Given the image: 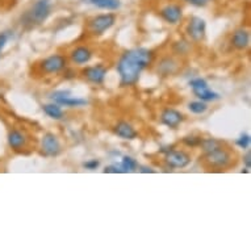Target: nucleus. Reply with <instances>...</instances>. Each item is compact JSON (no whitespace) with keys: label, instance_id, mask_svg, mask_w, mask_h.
I'll use <instances>...</instances> for the list:
<instances>
[{"label":"nucleus","instance_id":"obj_12","mask_svg":"<svg viewBox=\"0 0 251 251\" xmlns=\"http://www.w3.org/2000/svg\"><path fill=\"white\" fill-rule=\"evenodd\" d=\"M83 75L91 83H94V84H101L104 82V79H105V75H107V67L101 66V65L87 67V69L83 70Z\"/></svg>","mask_w":251,"mask_h":251},{"label":"nucleus","instance_id":"obj_6","mask_svg":"<svg viewBox=\"0 0 251 251\" xmlns=\"http://www.w3.org/2000/svg\"><path fill=\"white\" fill-rule=\"evenodd\" d=\"M191 156L183 150H169L166 152V163L173 169H184L190 165Z\"/></svg>","mask_w":251,"mask_h":251},{"label":"nucleus","instance_id":"obj_1","mask_svg":"<svg viewBox=\"0 0 251 251\" xmlns=\"http://www.w3.org/2000/svg\"><path fill=\"white\" fill-rule=\"evenodd\" d=\"M152 59H154V53L145 48H136L125 51L117 62V67H116L120 75V84L123 87L136 84L142 71L149 67Z\"/></svg>","mask_w":251,"mask_h":251},{"label":"nucleus","instance_id":"obj_17","mask_svg":"<svg viewBox=\"0 0 251 251\" xmlns=\"http://www.w3.org/2000/svg\"><path fill=\"white\" fill-rule=\"evenodd\" d=\"M87 3L95 5L98 8L109 9V11H116L120 8V0H86Z\"/></svg>","mask_w":251,"mask_h":251},{"label":"nucleus","instance_id":"obj_11","mask_svg":"<svg viewBox=\"0 0 251 251\" xmlns=\"http://www.w3.org/2000/svg\"><path fill=\"white\" fill-rule=\"evenodd\" d=\"M162 19L169 24H177L181 20V7L177 4H167L161 9Z\"/></svg>","mask_w":251,"mask_h":251},{"label":"nucleus","instance_id":"obj_9","mask_svg":"<svg viewBox=\"0 0 251 251\" xmlns=\"http://www.w3.org/2000/svg\"><path fill=\"white\" fill-rule=\"evenodd\" d=\"M42 151L49 156H57L61 152V142L54 133H46L41 140Z\"/></svg>","mask_w":251,"mask_h":251},{"label":"nucleus","instance_id":"obj_4","mask_svg":"<svg viewBox=\"0 0 251 251\" xmlns=\"http://www.w3.org/2000/svg\"><path fill=\"white\" fill-rule=\"evenodd\" d=\"M116 23V16L113 13H104L99 16L94 17L92 20L88 21V29L92 34L101 36L108 29H111Z\"/></svg>","mask_w":251,"mask_h":251},{"label":"nucleus","instance_id":"obj_3","mask_svg":"<svg viewBox=\"0 0 251 251\" xmlns=\"http://www.w3.org/2000/svg\"><path fill=\"white\" fill-rule=\"evenodd\" d=\"M50 3L49 0H37L32 8L26 11V13L24 15V21L26 24L30 25H38L42 24L44 21H46V19L50 16Z\"/></svg>","mask_w":251,"mask_h":251},{"label":"nucleus","instance_id":"obj_24","mask_svg":"<svg viewBox=\"0 0 251 251\" xmlns=\"http://www.w3.org/2000/svg\"><path fill=\"white\" fill-rule=\"evenodd\" d=\"M190 86L192 90H199V88H204V87H208V83H206L205 79L202 78H196L192 79L190 82Z\"/></svg>","mask_w":251,"mask_h":251},{"label":"nucleus","instance_id":"obj_13","mask_svg":"<svg viewBox=\"0 0 251 251\" xmlns=\"http://www.w3.org/2000/svg\"><path fill=\"white\" fill-rule=\"evenodd\" d=\"M70 58L75 65H86L92 58V51L86 46H79L71 51Z\"/></svg>","mask_w":251,"mask_h":251},{"label":"nucleus","instance_id":"obj_15","mask_svg":"<svg viewBox=\"0 0 251 251\" xmlns=\"http://www.w3.org/2000/svg\"><path fill=\"white\" fill-rule=\"evenodd\" d=\"M113 130L123 140H134V138H137V130L126 121H120Z\"/></svg>","mask_w":251,"mask_h":251},{"label":"nucleus","instance_id":"obj_20","mask_svg":"<svg viewBox=\"0 0 251 251\" xmlns=\"http://www.w3.org/2000/svg\"><path fill=\"white\" fill-rule=\"evenodd\" d=\"M44 112L53 120H61L63 117V111L58 104H46L44 105Z\"/></svg>","mask_w":251,"mask_h":251},{"label":"nucleus","instance_id":"obj_22","mask_svg":"<svg viewBox=\"0 0 251 251\" xmlns=\"http://www.w3.org/2000/svg\"><path fill=\"white\" fill-rule=\"evenodd\" d=\"M218 145H221V142L217 140H214V138H204V140H201V142H200V146L202 148L204 152H208L210 151V150H213L214 148H217Z\"/></svg>","mask_w":251,"mask_h":251},{"label":"nucleus","instance_id":"obj_29","mask_svg":"<svg viewBox=\"0 0 251 251\" xmlns=\"http://www.w3.org/2000/svg\"><path fill=\"white\" fill-rule=\"evenodd\" d=\"M187 3H191L192 5H196V7H204L209 3L210 0H185Z\"/></svg>","mask_w":251,"mask_h":251},{"label":"nucleus","instance_id":"obj_18","mask_svg":"<svg viewBox=\"0 0 251 251\" xmlns=\"http://www.w3.org/2000/svg\"><path fill=\"white\" fill-rule=\"evenodd\" d=\"M194 94L198 96L201 101H214V100L220 99V95L217 92L209 90V87H204V88H199V90H192Z\"/></svg>","mask_w":251,"mask_h":251},{"label":"nucleus","instance_id":"obj_26","mask_svg":"<svg viewBox=\"0 0 251 251\" xmlns=\"http://www.w3.org/2000/svg\"><path fill=\"white\" fill-rule=\"evenodd\" d=\"M9 37H11V33H9V32H1V33H0V57H1V53H3V50H4Z\"/></svg>","mask_w":251,"mask_h":251},{"label":"nucleus","instance_id":"obj_8","mask_svg":"<svg viewBox=\"0 0 251 251\" xmlns=\"http://www.w3.org/2000/svg\"><path fill=\"white\" fill-rule=\"evenodd\" d=\"M205 21L202 20L201 17L195 16L191 19L188 25H187V33L191 37V40H194L195 42H199L205 37Z\"/></svg>","mask_w":251,"mask_h":251},{"label":"nucleus","instance_id":"obj_19","mask_svg":"<svg viewBox=\"0 0 251 251\" xmlns=\"http://www.w3.org/2000/svg\"><path fill=\"white\" fill-rule=\"evenodd\" d=\"M120 167H121L124 174L134 173V171H137V169H138V163H137V161L134 158L126 155L123 158V161L120 163Z\"/></svg>","mask_w":251,"mask_h":251},{"label":"nucleus","instance_id":"obj_7","mask_svg":"<svg viewBox=\"0 0 251 251\" xmlns=\"http://www.w3.org/2000/svg\"><path fill=\"white\" fill-rule=\"evenodd\" d=\"M54 100V103L58 105H65L69 108H75V107H83L87 105L88 101L86 99H80V98H73L70 95V92H65V91H58L54 92L53 95L50 96Z\"/></svg>","mask_w":251,"mask_h":251},{"label":"nucleus","instance_id":"obj_31","mask_svg":"<svg viewBox=\"0 0 251 251\" xmlns=\"http://www.w3.org/2000/svg\"><path fill=\"white\" fill-rule=\"evenodd\" d=\"M141 173L142 174H152V173H155V171H154V170L152 169H150V167H146V166H142V167H141V170H140Z\"/></svg>","mask_w":251,"mask_h":251},{"label":"nucleus","instance_id":"obj_2","mask_svg":"<svg viewBox=\"0 0 251 251\" xmlns=\"http://www.w3.org/2000/svg\"><path fill=\"white\" fill-rule=\"evenodd\" d=\"M204 159H205L206 165L209 166V167L218 170L227 169L233 163L231 152L227 149L224 148L223 145H218L217 148H214L213 150L205 152Z\"/></svg>","mask_w":251,"mask_h":251},{"label":"nucleus","instance_id":"obj_5","mask_svg":"<svg viewBox=\"0 0 251 251\" xmlns=\"http://www.w3.org/2000/svg\"><path fill=\"white\" fill-rule=\"evenodd\" d=\"M67 59L61 54H53L50 57L45 58L44 61H41L40 67H41L42 73L45 74H58L59 71H62L66 67Z\"/></svg>","mask_w":251,"mask_h":251},{"label":"nucleus","instance_id":"obj_28","mask_svg":"<svg viewBox=\"0 0 251 251\" xmlns=\"http://www.w3.org/2000/svg\"><path fill=\"white\" fill-rule=\"evenodd\" d=\"M104 173H111V174H124L121 167L117 165H112V166H107L105 169H104Z\"/></svg>","mask_w":251,"mask_h":251},{"label":"nucleus","instance_id":"obj_23","mask_svg":"<svg viewBox=\"0 0 251 251\" xmlns=\"http://www.w3.org/2000/svg\"><path fill=\"white\" fill-rule=\"evenodd\" d=\"M202 138L196 136H188L183 138V144H185L187 146H191V148H195V146H199L200 142H201Z\"/></svg>","mask_w":251,"mask_h":251},{"label":"nucleus","instance_id":"obj_16","mask_svg":"<svg viewBox=\"0 0 251 251\" xmlns=\"http://www.w3.org/2000/svg\"><path fill=\"white\" fill-rule=\"evenodd\" d=\"M8 145L11 149H13L15 151H19L21 149L25 148L26 145V137L23 132L17 130V129H12L8 133Z\"/></svg>","mask_w":251,"mask_h":251},{"label":"nucleus","instance_id":"obj_25","mask_svg":"<svg viewBox=\"0 0 251 251\" xmlns=\"http://www.w3.org/2000/svg\"><path fill=\"white\" fill-rule=\"evenodd\" d=\"M250 142H251V138L249 134H242V136L239 137L238 140L235 141V144L237 146H239L241 149H247L250 146Z\"/></svg>","mask_w":251,"mask_h":251},{"label":"nucleus","instance_id":"obj_30","mask_svg":"<svg viewBox=\"0 0 251 251\" xmlns=\"http://www.w3.org/2000/svg\"><path fill=\"white\" fill-rule=\"evenodd\" d=\"M250 152H247L245 158H243V162H245V165H246V169L250 170Z\"/></svg>","mask_w":251,"mask_h":251},{"label":"nucleus","instance_id":"obj_14","mask_svg":"<svg viewBox=\"0 0 251 251\" xmlns=\"http://www.w3.org/2000/svg\"><path fill=\"white\" fill-rule=\"evenodd\" d=\"M231 44H233L235 49H246L249 44H250V33H249V30H246V29H237L233 33V37H231Z\"/></svg>","mask_w":251,"mask_h":251},{"label":"nucleus","instance_id":"obj_10","mask_svg":"<svg viewBox=\"0 0 251 251\" xmlns=\"http://www.w3.org/2000/svg\"><path fill=\"white\" fill-rule=\"evenodd\" d=\"M161 121L162 124H165L166 126L175 129L184 121V115L176 109H173V108H166L165 111L162 112Z\"/></svg>","mask_w":251,"mask_h":251},{"label":"nucleus","instance_id":"obj_21","mask_svg":"<svg viewBox=\"0 0 251 251\" xmlns=\"http://www.w3.org/2000/svg\"><path fill=\"white\" fill-rule=\"evenodd\" d=\"M188 109H190L192 113H195V115H201V113H204V112H206V109H208V105H206L204 101H191L190 104H188Z\"/></svg>","mask_w":251,"mask_h":251},{"label":"nucleus","instance_id":"obj_27","mask_svg":"<svg viewBox=\"0 0 251 251\" xmlns=\"http://www.w3.org/2000/svg\"><path fill=\"white\" fill-rule=\"evenodd\" d=\"M83 166H84V169L87 170H96L100 166V162L98 161V159H90V161L84 162Z\"/></svg>","mask_w":251,"mask_h":251}]
</instances>
